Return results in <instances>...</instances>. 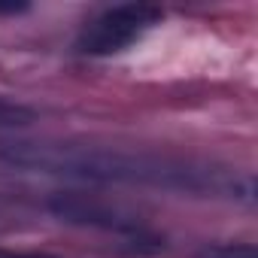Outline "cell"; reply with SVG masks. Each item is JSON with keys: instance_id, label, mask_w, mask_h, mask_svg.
I'll list each match as a JSON object with an SVG mask.
<instances>
[{"instance_id": "5b68a950", "label": "cell", "mask_w": 258, "mask_h": 258, "mask_svg": "<svg viewBox=\"0 0 258 258\" xmlns=\"http://www.w3.org/2000/svg\"><path fill=\"white\" fill-rule=\"evenodd\" d=\"M34 118V109L19 103V100H7L0 97V127H16V124H28Z\"/></svg>"}, {"instance_id": "3957f363", "label": "cell", "mask_w": 258, "mask_h": 258, "mask_svg": "<svg viewBox=\"0 0 258 258\" xmlns=\"http://www.w3.org/2000/svg\"><path fill=\"white\" fill-rule=\"evenodd\" d=\"M52 213L64 222H73V225H88V228H100V231H109V234H118V237H131L137 240V246L149 243L152 249H158V237L131 213H124L106 201H94V198H85V195H55L52 198Z\"/></svg>"}, {"instance_id": "8992f818", "label": "cell", "mask_w": 258, "mask_h": 258, "mask_svg": "<svg viewBox=\"0 0 258 258\" xmlns=\"http://www.w3.org/2000/svg\"><path fill=\"white\" fill-rule=\"evenodd\" d=\"M0 258H55L49 252H22V249H0Z\"/></svg>"}, {"instance_id": "6da1fadb", "label": "cell", "mask_w": 258, "mask_h": 258, "mask_svg": "<svg viewBox=\"0 0 258 258\" xmlns=\"http://www.w3.org/2000/svg\"><path fill=\"white\" fill-rule=\"evenodd\" d=\"M0 161L22 170H43L100 182L155 185L173 191L198 195H234L252 201V179L213 170L207 164H191L167 155L124 152L112 146H82V143H49V140H0Z\"/></svg>"}, {"instance_id": "7a4b0ae2", "label": "cell", "mask_w": 258, "mask_h": 258, "mask_svg": "<svg viewBox=\"0 0 258 258\" xmlns=\"http://www.w3.org/2000/svg\"><path fill=\"white\" fill-rule=\"evenodd\" d=\"M161 13L146 4H121L100 13L88 22L79 34V52L85 55H115L127 46H134L152 25H158Z\"/></svg>"}, {"instance_id": "277c9868", "label": "cell", "mask_w": 258, "mask_h": 258, "mask_svg": "<svg viewBox=\"0 0 258 258\" xmlns=\"http://www.w3.org/2000/svg\"><path fill=\"white\" fill-rule=\"evenodd\" d=\"M198 258H258L252 243H207L198 249Z\"/></svg>"}]
</instances>
